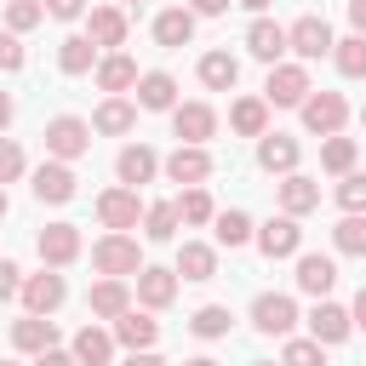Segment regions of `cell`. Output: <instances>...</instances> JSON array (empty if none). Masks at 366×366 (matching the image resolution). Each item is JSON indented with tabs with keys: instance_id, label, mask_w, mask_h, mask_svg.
Segmentation results:
<instances>
[{
	"instance_id": "cell-1",
	"label": "cell",
	"mask_w": 366,
	"mask_h": 366,
	"mask_svg": "<svg viewBox=\"0 0 366 366\" xmlns=\"http://www.w3.org/2000/svg\"><path fill=\"white\" fill-rule=\"evenodd\" d=\"M92 269H97L103 280L143 274V246H137V234H103V240L92 246Z\"/></svg>"
},
{
	"instance_id": "cell-2",
	"label": "cell",
	"mask_w": 366,
	"mask_h": 366,
	"mask_svg": "<svg viewBox=\"0 0 366 366\" xmlns=\"http://www.w3.org/2000/svg\"><path fill=\"white\" fill-rule=\"evenodd\" d=\"M40 137H46V154H51V160H69V166H74V160L92 149V120H80V114H51Z\"/></svg>"
},
{
	"instance_id": "cell-3",
	"label": "cell",
	"mask_w": 366,
	"mask_h": 366,
	"mask_svg": "<svg viewBox=\"0 0 366 366\" xmlns=\"http://www.w3.org/2000/svg\"><path fill=\"white\" fill-rule=\"evenodd\" d=\"M309 92H315V86H309V69H303V63H274L269 80H263V103H269V109H303Z\"/></svg>"
},
{
	"instance_id": "cell-4",
	"label": "cell",
	"mask_w": 366,
	"mask_h": 366,
	"mask_svg": "<svg viewBox=\"0 0 366 366\" xmlns=\"http://www.w3.org/2000/svg\"><path fill=\"white\" fill-rule=\"evenodd\" d=\"M143 200H137V189H126V183H114V189H103L97 194V217H103V229L109 234H132L137 223H143Z\"/></svg>"
},
{
	"instance_id": "cell-5",
	"label": "cell",
	"mask_w": 366,
	"mask_h": 366,
	"mask_svg": "<svg viewBox=\"0 0 366 366\" xmlns=\"http://www.w3.org/2000/svg\"><path fill=\"white\" fill-rule=\"evenodd\" d=\"M297 114H303V126H309L315 137H337L343 120H349V97H343V92H309Z\"/></svg>"
},
{
	"instance_id": "cell-6",
	"label": "cell",
	"mask_w": 366,
	"mask_h": 366,
	"mask_svg": "<svg viewBox=\"0 0 366 366\" xmlns=\"http://www.w3.org/2000/svg\"><path fill=\"white\" fill-rule=\"evenodd\" d=\"M34 200L40 206H69L74 194H80V177H74V166L69 160H46V166H34Z\"/></svg>"
},
{
	"instance_id": "cell-7",
	"label": "cell",
	"mask_w": 366,
	"mask_h": 366,
	"mask_svg": "<svg viewBox=\"0 0 366 366\" xmlns=\"http://www.w3.org/2000/svg\"><path fill=\"white\" fill-rule=\"evenodd\" d=\"M252 326H257L263 337H292L297 303H292L286 292H257V297H252Z\"/></svg>"
},
{
	"instance_id": "cell-8",
	"label": "cell",
	"mask_w": 366,
	"mask_h": 366,
	"mask_svg": "<svg viewBox=\"0 0 366 366\" xmlns=\"http://www.w3.org/2000/svg\"><path fill=\"white\" fill-rule=\"evenodd\" d=\"M286 46L303 57V63H315V57H326L332 46H337V34H332V23L326 17H315V11H303L292 29H286Z\"/></svg>"
},
{
	"instance_id": "cell-9",
	"label": "cell",
	"mask_w": 366,
	"mask_h": 366,
	"mask_svg": "<svg viewBox=\"0 0 366 366\" xmlns=\"http://www.w3.org/2000/svg\"><path fill=\"white\" fill-rule=\"evenodd\" d=\"M212 166H217V160H212V149H200V143H177V149L166 154V166H160V172H166L172 183L194 189V183H206V177H212Z\"/></svg>"
},
{
	"instance_id": "cell-10",
	"label": "cell",
	"mask_w": 366,
	"mask_h": 366,
	"mask_svg": "<svg viewBox=\"0 0 366 366\" xmlns=\"http://www.w3.org/2000/svg\"><path fill=\"white\" fill-rule=\"evenodd\" d=\"M34 252H40L46 269H69V263L80 257V229H74V223H46V229L34 234Z\"/></svg>"
},
{
	"instance_id": "cell-11",
	"label": "cell",
	"mask_w": 366,
	"mask_h": 366,
	"mask_svg": "<svg viewBox=\"0 0 366 366\" xmlns=\"http://www.w3.org/2000/svg\"><path fill=\"white\" fill-rule=\"evenodd\" d=\"M355 332V315L343 309V303H332V297H320L315 309H309V337L320 343V349H332V343H343Z\"/></svg>"
},
{
	"instance_id": "cell-12",
	"label": "cell",
	"mask_w": 366,
	"mask_h": 366,
	"mask_svg": "<svg viewBox=\"0 0 366 366\" xmlns=\"http://www.w3.org/2000/svg\"><path fill=\"white\" fill-rule=\"evenodd\" d=\"M166 160L149 149V143H126L120 154H114V177L126 183V189H143V183H154V172H160Z\"/></svg>"
},
{
	"instance_id": "cell-13",
	"label": "cell",
	"mask_w": 366,
	"mask_h": 366,
	"mask_svg": "<svg viewBox=\"0 0 366 366\" xmlns=\"http://www.w3.org/2000/svg\"><path fill=\"white\" fill-rule=\"evenodd\" d=\"M257 252L263 257H297L303 252V229H297V217H269V223H257Z\"/></svg>"
},
{
	"instance_id": "cell-14",
	"label": "cell",
	"mask_w": 366,
	"mask_h": 366,
	"mask_svg": "<svg viewBox=\"0 0 366 366\" xmlns=\"http://www.w3.org/2000/svg\"><path fill=\"white\" fill-rule=\"evenodd\" d=\"M63 297H69V286H63L57 269H40V274L23 280V309H29V315H57Z\"/></svg>"
},
{
	"instance_id": "cell-15",
	"label": "cell",
	"mask_w": 366,
	"mask_h": 366,
	"mask_svg": "<svg viewBox=\"0 0 366 366\" xmlns=\"http://www.w3.org/2000/svg\"><path fill=\"white\" fill-rule=\"evenodd\" d=\"M109 332H114V343H120L126 355H137V349H154V343H160V320H154L149 309H126Z\"/></svg>"
},
{
	"instance_id": "cell-16",
	"label": "cell",
	"mask_w": 366,
	"mask_h": 366,
	"mask_svg": "<svg viewBox=\"0 0 366 366\" xmlns=\"http://www.w3.org/2000/svg\"><path fill=\"white\" fill-rule=\"evenodd\" d=\"M172 132H177V143H200L206 149V137L217 132V109L212 103H177L172 109Z\"/></svg>"
},
{
	"instance_id": "cell-17",
	"label": "cell",
	"mask_w": 366,
	"mask_h": 366,
	"mask_svg": "<svg viewBox=\"0 0 366 366\" xmlns=\"http://www.w3.org/2000/svg\"><path fill=\"white\" fill-rule=\"evenodd\" d=\"M11 349H17V355H46V349H57V320H51V315H23V320H11Z\"/></svg>"
},
{
	"instance_id": "cell-18",
	"label": "cell",
	"mask_w": 366,
	"mask_h": 366,
	"mask_svg": "<svg viewBox=\"0 0 366 366\" xmlns=\"http://www.w3.org/2000/svg\"><path fill=\"white\" fill-rule=\"evenodd\" d=\"M297 154H303V149H297V137H286V132H263V137H257V166H263V172L292 177V172H297Z\"/></svg>"
},
{
	"instance_id": "cell-19",
	"label": "cell",
	"mask_w": 366,
	"mask_h": 366,
	"mask_svg": "<svg viewBox=\"0 0 366 366\" xmlns=\"http://www.w3.org/2000/svg\"><path fill=\"white\" fill-rule=\"evenodd\" d=\"M332 286H337V263H332L326 252H297V292L326 297Z\"/></svg>"
},
{
	"instance_id": "cell-20",
	"label": "cell",
	"mask_w": 366,
	"mask_h": 366,
	"mask_svg": "<svg viewBox=\"0 0 366 366\" xmlns=\"http://www.w3.org/2000/svg\"><path fill=\"white\" fill-rule=\"evenodd\" d=\"M172 297H177V269L143 263V274H137V303L154 315V309H172Z\"/></svg>"
},
{
	"instance_id": "cell-21",
	"label": "cell",
	"mask_w": 366,
	"mask_h": 366,
	"mask_svg": "<svg viewBox=\"0 0 366 366\" xmlns=\"http://www.w3.org/2000/svg\"><path fill=\"white\" fill-rule=\"evenodd\" d=\"M114 349H120V343H114V332H103V326H92V320H86V326L74 332V343H69V355H74L80 366H109V360H114Z\"/></svg>"
},
{
	"instance_id": "cell-22",
	"label": "cell",
	"mask_w": 366,
	"mask_h": 366,
	"mask_svg": "<svg viewBox=\"0 0 366 366\" xmlns=\"http://www.w3.org/2000/svg\"><path fill=\"white\" fill-rule=\"evenodd\" d=\"M86 34H92L97 51H120V46H126V11H120V6H92Z\"/></svg>"
},
{
	"instance_id": "cell-23",
	"label": "cell",
	"mask_w": 366,
	"mask_h": 366,
	"mask_svg": "<svg viewBox=\"0 0 366 366\" xmlns=\"http://www.w3.org/2000/svg\"><path fill=\"white\" fill-rule=\"evenodd\" d=\"M137 109H149V114H172V109H177V80H172L166 69H149V74L137 80Z\"/></svg>"
},
{
	"instance_id": "cell-24",
	"label": "cell",
	"mask_w": 366,
	"mask_h": 366,
	"mask_svg": "<svg viewBox=\"0 0 366 366\" xmlns=\"http://www.w3.org/2000/svg\"><path fill=\"white\" fill-rule=\"evenodd\" d=\"M246 51H252L257 63H269V69H274V63H280V51H292V46H286V29H280V23L257 17V23L246 29Z\"/></svg>"
},
{
	"instance_id": "cell-25",
	"label": "cell",
	"mask_w": 366,
	"mask_h": 366,
	"mask_svg": "<svg viewBox=\"0 0 366 366\" xmlns=\"http://www.w3.org/2000/svg\"><path fill=\"white\" fill-rule=\"evenodd\" d=\"M86 309H92L97 320H109V326H114V320L132 309V292H126V280H97V286L86 292Z\"/></svg>"
},
{
	"instance_id": "cell-26",
	"label": "cell",
	"mask_w": 366,
	"mask_h": 366,
	"mask_svg": "<svg viewBox=\"0 0 366 366\" xmlns=\"http://www.w3.org/2000/svg\"><path fill=\"white\" fill-rule=\"evenodd\" d=\"M154 40H160L166 51L189 46V40H194V11H189V6H166V11L154 17Z\"/></svg>"
},
{
	"instance_id": "cell-27",
	"label": "cell",
	"mask_w": 366,
	"mask_h": 366,
	"mask_svg": "<svg viewBox=\"0 0 366 366\" xmlns=\"http://www.w3.org/2000/svg\"><path fill=\"white\" fill-rule=\"evenodd\" d=\"M143 74H137V63L126 57V51H109V57H97V86L109 92V97H120V92H132Z\"/></svg>"
},
{
	"instance_id": "cell-28",
	"label": "cell",
	"mask_w": 366,
	"mask_h": 366,
	"mask_svg": "<svg viewBox=\"0 0 366 366\" xmlns=\"http://www.w3.org/2000/svg\"><path fill=\"white\" fill-rule=\"evenodd\" d=\"M194 74H200L206 92H234V86H240V57H229V51H206Z\"/></svg>"
},
{
	"instance_id": "cell-29",
	"label": "cell",
	"mask_w": 366,
	"mask_h": 366,
	"mask_svg": "<svg viewBox=\"0 0 366 366\" xmlns=\"http://www.w3.org/2000/svg\"><path fill=\"white\" fill-rule=\"evenodd\" d=\"M315 206H320V183H315V177H303V172L280 177V212H286V217H303V212H315Z\"/></svg>"
},
{
	"instance_id": "cell-30",
	"label": "cell",
	"mask_w": 366,
	"mask_h": 366,
	"mask_svg": "<svg viewBox=\"0 0 366 366\" xmlns=\"http://www.w3.org/2000/svg\"><path fill=\"white\" fill-rule=\"evenodd\" d=\"M172 269H177L183 280H212V274H217V246H206V240H183Z\"/></svg>"
},
{
	"instance_id": "cell-31",
	"label": "cell",
	"mask_w": 366,
	"mask_h": 366,
	"mask_svg": "<svg viewBox=\"0 0 366 366\" xmlns=\"http://www.w3.org/2000/svg\"><path fill=\"white\" fill-rule=\"evenodd\" d=\"M132 126H137V103H126V97H103L92 114V132H103V137H120Z\"/></svg>"
},
{
	"instance_id": "cell-32",
	"label": "cell",
	"mask_w": 366,
	"mask_h": 366,
	"mask_svg": "<svg viewBox=\"0 0 366 366\" xmlns=\"http://www.w3.org/2000/svg\"><path fill=\"white\" fill-rule=\"evenodd\" d=\"M57 69H63V74H86V69H97V46H92V34H63V40H57Z\"/></svg>"
},
{
	"instance_id": "cell-33",
	"label": "cell",
	"mask_w": 366,
	"mask_h": 366,
	"mask_svg": "<svg viewBox=\"0 0 366 366\" xmlns=\"http://www.w3.org/2000/svg\"><path fill=\"white\" fill-rule=\"evenodd\" d=\"M229 126H234L240 137H263V132H269V103H263V97H234V103H229Z\"/></svg>"
},
{
	"instance_id": "cell-34",
	"label": "cell",
	"mask_w": 366,
	"mask_h": 366,
	"mask_svg": "<svg viewBox=\"0 0 366 366\" xmlns=\"http://www.w3.org/2000/svg\"><path fill=\"white\" fill-rule=\"evenodd\" d=\"M229 326H234V315H229V303H200V309L189 315V332H194V337H206V343H217V337H229Z\"/></svg>"
},
{
	"instance_id": "cell-35",
	"label": "cell",
	"mask_w": 366,
	"mask_h": 366,
	"mask_svg": "<svg viewBox=\"0 0 366 366\" xmlns=\"http://www.w3.org/2000/svg\"><path fill=\"white\" fill-rule=\"evenodd\" d=\"M355 160H360V143H355V137H343V132H337V137H326V143H320V166H326L332 177H349V172H355Z\"/></svg>"
},
{
	"instance_id": "cell-36",
	"label": "cell",
	"mask_w": 366,
	"mask_h": 366,
	"mask_svg": "<svg viewBox=\"0 0 366 366\" xmlns=\"http://www.w3.org/2000/svg\"><path fill=\"white\" fill-rule=\"evenodd\" d=\"M212 229H217V246H229V252H234V246H246V240H257V223H252L246 212H234V206H229V212H217V223H212Z\"/></svg>"
},
{
	"instance_id": "cell-37",
	"label": "cell",
	"mask_w": 366,
	"mask_h": 366,
	"mask_svg": "<svg viewBox=\"0 0 366 366\" xmlns=\"http://www.w3.org/2000/svg\"><path fill=\"white\" fill-rule=\"evenodd\" d=\"M332 63H337L343 80H360V74H366V34H343V40L332 46Z\"/></svg>"
},
{
	"instance_id": "cell-38",
	"label": "cell",
	"mask_w": 366,
	"mask_h": 366,
	"mask_svg": "<svg viewBox=\"0 0 366 366\" xmlns=\"http://www.w3.org/2000/svg\"><path fill=\"white\" fill-rule=\"evenodd\" d=\"M332 246L343 257H366V212H343V223L332 229Z\"/></svg>"
},
{
	"instance_id": "cell-39",
	"label": "cell",
	"mask_w": 366,
	"mask_h": 366,
	"mask_svg": "<svg viewBox=\"0 0 366 366\" xmlns=\"http://www.w3.org/2000/svg\"><path fill=\"white\" fill-rule=\"evenodd\" d=\"M177 217H183V223H194V229H200V223H217V206H212L206 183H194V189H183V194H177Z\"/></svg>"
},
{
	"instance_id": "cell-40",
	"label": "cell",
	"mask_w": 366,
	"mask_h": 366,
	"mask_svg": "<svg viewBox=\"0 0 366 366\" xmlns=\"http://www.w3.org/2000/svg\"><path fill=\"white\" fill-rule=\"evenodd\" d=\"M177 200H154L149 212H143V240H172L177 234Z\"/></svg>"
},
{
	"instance_id": "cell-41",
	"label": "cell",
	"mask_w": 366,
	"mask_h": 366,
	"mask_svg": "<svg viewBox=\"0 0 366 366\" xmlns=\"http://www.w3.org/2000/svg\"><path fill=\"white\" fill-rule=\"evenodd\" d=\"M34 23H46V0H6V29L29 34Z\"/></svg>"
},
{
	"instance_id": "cell-42",
	"label": "cell",
	"mask_w": 366,
	"mask_h": 366,
	"mask_svg": "<svg viewBox=\"0 0 366 366\" xmlns=\"http://www.w3.org/2000/svg\"><path fill=\"white\" fill-rule=\"evenodd\" d=\"M280 366H326V349H320L315 337H286Z\"/></svg>"
},
{
	"instance_id": "cell-43",
	"label": "cell",
	"mask_w": 366,
	"mask_h": 366,
	"mask_svg": "<svg viewBox=\"0 0 366 366\" xmlns=\"http://www.w3.org/2000/svg\"><path fill=\"white\" fill-rule=\"evenodd\" d=\"M337 206H343V212H366V172L337 177Z\"/></svg>"
},
{
	"instance_id": "cell-44",
	"label": "cell",
	"mask_w": 366,
	"mask_h": 366,
	"mask_svg": "<svg viewBox=\"0 0 366 366\" xmlns=\"http://www.w3.org/2000/svg\"><path fill=\"white\" fill-rule=\"evenodd\" d=\"M23 172H29V160H23V149H17L11 137H0V189H6V183H17Z\"/></svg>"
},
{
	"instance_id": "cell-45",
	"label": "cell",
	"mask_w": 366,
	"mask_h": 366,
	"mask_svg": "<svg viewBox=\"0 0 366 366\" xmlns=\"http://www.w3.org/2000/svg\"><path fill=\"white\" fill-rule=\"evenodd\" d=\"M23 280H29V274H23V269H17L11 257H0V303H11V297H23Z\"/></svg>"
},
{
	"instance_id": "cell-46",
	"label": "cell",
	"mask_w": 366,
	"mask_h": 366,
	"mask_svg": "<svg viewBox=\"0 0 366 366\" xmlns=\"http://www.w3.org/2000/svg\"><path fill=\"white\" fill-rule=\"evenodd\" d=\"M17 69H23V40L6 29L0 34V74H17Z\"/></svg>"
},
{
	"instance_id": "cell-47",
	"label": "cell",
	"mask_w": 366,
	"mask_h": 366,
	"mask_svg": "<svg viewBox=\"0 0 366 366\" xmlns=\"http://www.w3.org/2000/svg\"><path fill=\"white\" fill-rule=\"evenodd\" d=\"M46 17H57V23H74V17H86V0H46Z\"/></svg>"
},
{
	"instance_id": "cell-48",
	"label": "cell",
	"mask_w": 366,
	"mask_h": 366,
	"mask_svg": "<svg viewBox=\"0 0 366 366\" xmlns=\"http://www.w3.org/2000/svg\"><path fill=\"white\" fill-rule=\"evenodd\" d=\"M229 6H234V0H189V11H194V17H223Z\"/></svg>"
},
{
	"instance_id": "cell-49",
	"label": "cell",
	"mask_w": 366,
	"mask_h": 366,
	"mask_svg": "<svg viewBox=\"0 0 366 366\" xmlns=\"http://www.w3.org/2000/svg\"><path fill=\"white\" fill-rule=\"evenodd\" d=\"M34 366H80L69 349H46V355H34Z\"/></svg>"
},
{
	"instance_id": "cell-50",
	"label": "cell",
	"mask_w": 366,
	"mask_h": 366,
	"mask_svg": "<svg viewBox=\"0 0 366 366\" xmlns=\"http://www.w3.org/2000/svg\"><path fill=\"white\" fill-rule=\"evenodd\" d=\"M120 366H166V360H160V355H154V349H137V355H126V360H120Z\"/></svg>"
},
{
	"instance_id": "cell-51",
	"label": "cell",
	"mask_w": 366,
	"mask_h": 366,
	"mask_svg": "<svg viewBox=\"0 0 366 366\" xmlns=\"http://www.w3.org/2000/svg\"><path fill=\"white\" fill-rule=\"evenodd\" d=\"M349 23H355V34H366V0H349Z\"/></svg>"
},
{
	"instance_id": "cell-52",
	"label": "cell",
	"mask_w": 366,
	"mask_h": 366,
	"mask_svg": "<svg viewBox=\"0 0 366 366\" xmlns=\"http://www.w3.org/2000/svg\"><path fill=\"white\" fill-rule=\"evenodd\" d=\"M349 315H355V326H360V332H366V286H360V292H355V303H349Z\"/></svg>"
},
{
	"instance_id": "cell-53",
	"label": "cell",
	"mask_w": 366,
	"mask_h": 366,
	"mask_svg": "<svg viewBox=\"0 0 366 366\" xmlns=\"http://www.w3.org/2000/svg\"><path fill=\"white\" fill-rule=\"evenodd\" d=\"M11 126V92H0V132Z\"/></svg>"
},
{
	"instance_id": "cell-54",
	"label": "cell",
	"mask_w": 366,
	"mask_h": 366,
	"mask_svg": "<svg viewBox=\"0 0 366 366\" xmlns=\"http://www.w3.org/2000/svg\"><path fill=\"white\" fill-rule=\"evenodd\" d=\"M234 6H246V11H263V6H269V0H234Z\"/></svg>"
},
{
	"instance_id": "cell-55",
	"label": "cell",
	"mask_w": 366,
	"mask_h": 366,
	"mask_svg": "<svg viewBox=\"0 0 366 366\" xmlns=\"http://www.w3.org/2000/svg\"><path fill=\"white\" fill-rule=\"evenodd\" d=\"M183 366H217V360H212V355H194V360H183Z\"/></svg>"
},
{
	"instance_id": "cell-56",
	"label": "cell",
	"mask_w": 366,
	"mask_h": 366,
	"mask_svg": "<svg viewBox=\"0 0 366 366\" xmlns=\"http://www.w3.org/2000/svg\"><path fill=\"white\" fill-rule=\"evenodd\" d=\"M6 212H11V200H6V189H0V217H6Z\"/></svg>"
},
{
	"instance_id": "cell-57",
	"label": "cell",
	"mask_w": 366,
	"mask_h": 366,
	"mask_svg": "<svg viewBox=\"0 0 366 366\" xmlns=\"http://www.w3.org/2000/svg\"><path fill=\"white\" fill-rule=\"evenodd\" d=\"M246 366H274V360H246Z\"/></svg>"
},
{
	"instance_id": "cell-58",
	"label": "cell",
	"mask_w": 366,
	"mask_h": 366,
	"mask_svg": "<svg viewBox=\"0 0 366 366\" xmlns=\"http://www.w3.org/2000/svg\"><path fill=\"white\" fill-rule=\"evenodd\" d=\"M360 126H366V109H360Z\"/></svg>"
},
{
	"instance_id": "cell-59",
	"label": "cell",
	"mask_w": 366,
	"mask_h": 366,
	"mask_svg": "<svg viewBox=\"0 0 366 366\" xmlns=\"http://www.w3.org/2000/svg\"><path fill=\"white\" fill-rule=\"evenodd\" d=\"M126 6H137V0H126Z\"/></svg>"
},
{
	"instance_id": "cell-60",
	"label": "cell",
	"mask_w": 366,
	"mask_h": 366,
	"mask_svg": "<svg viewBox=\"0 0 366 366\" xmlns=\"http://www.w3.org/2000/svg\"><path fill=\"white\" fill-rule=\"evenodd\" d=\"M6 366H11V360H6Z\"/></svg>"
}]
</instances>
